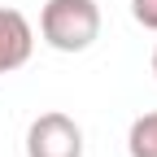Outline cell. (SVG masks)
Masks as SVG:
<instances>
[{
    "label": "cell",
    "instance_id": "obj_4",
    "mask_svg": "<svg viewBox=\"0 0 157 157\" xmlns=\"http://www.w3.org/2000/svg\"><path fill=\"white\" fill-rule=\"evenodd\" d=\"M127 153L131 157H157V109L140 113L127 131Z\"/></svg>",
    "mask_w": 157,
    "mask_h": 157
},
{
    "label": "cell",
    "instance_id": "obj_1",
    "mask_svg": "<svg viewBox=\"0 0 157 157\" xmlns=\"http://www.w3.org/2000/svg\"><path fill=\"white\" fill-rule=\"evenodd\" d=\"M39 35L57 52H87L101 39V5L96 0H48L39 9Z\"/></svg>",
    "mask_w": 157,
    "mask_h": 157
},
{
    "label": "cell",
    "instance_id": "obj_2",
    "mask_svg": "<svg viewBox=\"0 0 157 157\" xmlns=\"http://www.w3.org/2000/svg\"><path fill=\"white\" fill-rule=\"evenodd\" d=\"M26 157H83V127L61 109L39 113L26 127Z\"/></svg>",
    "mask_w": 157,
    "mask_h": 157
},
{
    "label": "cell",
    "instance_id": "obj_3",
    "mask_svg": "<svg viewBox=\"0 0 157 157\" xmlns=\"http://www.w3.org/2000/svg\"><path fill=\"white\" fill-rule=\"evenodd\" d=\"M31 48H35V31L26 22V13L0 9V74L22 70L31 61Z\"/></svg>",
    "mask_w": 157,
    "mask_h": 157
},
{
    "label": "cell",
    "instance_id": "obj_5",
    "mask_svg": "<svg viewBox=\"0 0 157 157\" xmlns=\"http://www.w3.org/2000/svg\"><path fill=\"white\" fill-rule=\"evenodd\" d=\"M131 17L144 31H157V0H131Z\"/></svg>",
    "mask_w": 157,
    "mask_h": 157
},
{
    "label": "cell",
    "instance_id": "obj_6",
    "mask_svg": "<svg viewBox=\"0 0 157 157\" xmlns=\"http://www.w3.org/2000/svg\"><path fill=\"white\" fill-rule=\"evenodd\" d=\"M153 74H157V48H153Z\"/></svg>",
    "mask_w": 157,
    "mask_h": 157
}]
</instances>
